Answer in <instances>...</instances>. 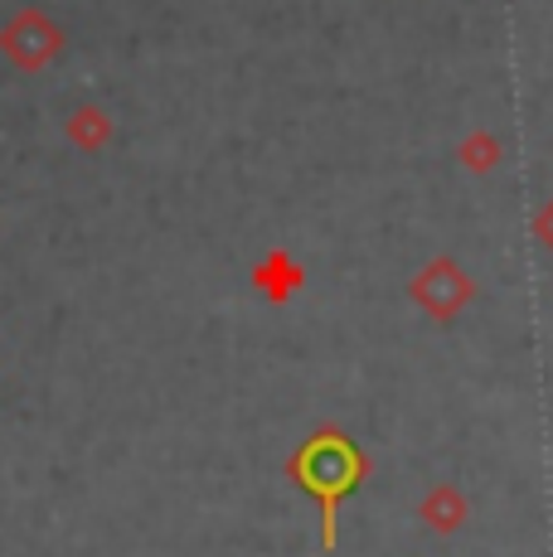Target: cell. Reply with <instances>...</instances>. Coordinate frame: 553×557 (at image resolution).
Instances as JSON below:
<instances>
[{"label": "cell", "mask_w": 553, "mask_h": 557, "mask_svg": "<svg viewBox=\"0 0 553 557\" xmlns=\"http://www.w3.org/2000/svg\"><path fill=\"white\" fill-rule=\"evenodd\" d=\"M534 238L544 243V248H553V199H549L544 209L534 213Z\"/></svg>", "instance_id": "ba28073f"}, {"label": "cell", "mask_w": 553, "mask_h": 557, "mask_svg": "<svg viewBox=\"0 0 553 557\" xmlns=\"http://www.w3.org/2000/svg\"><path fill=\"white\" fill-rule=\"evenodd\" d=\"M63 132H69L73 151H83V156H98V151H108V146H112L116 122H112L108 112H102L98 102H83V107H73V112H69V122H63Z\"/></svg>", "instance_id": "5b68a950"}, {"label": "cell", "mask_w": 553, "mask_h": 557, "mask_svg": "<svg viewBox=\"0 0 553 557\" xmlns=\"http://www.w3.org/2000/svg\"><path fill=\"white\" fill-rule=\"evenodd\" d=\"M408 296L422 315L456 320L466 306L476 301V282H471V272H462L456 257H432V262H422L418 276L408 282Z\"/></svg>", "instance_id": "3957f363"}, {"label": "cell", "mask_w": 553, "mask_h": 557, "mask_svg": "<svg viewBox=\"0 0 553 557\" xmlns=\"http://www.w3.org/2000/svg\"><path fill=\"white\" fill-rule=\"evenodd\" d=\"M500 156H505V146H500L495 132H471L462 146H456V160H462L471 175H491L500 165Z\"/></svg>", "instance_id": "52a82bcc"}, {"label": "cell", "mask_w": 553, "mask_h": 557, "mask_svg": "<svg viewBox=\"0 0 553 557\" xmlns=\"http://www.w3.org/2000/svg\"><path fill=\"white\" fill-rule=\"evenodd\" d=\"M374 460L359 451V442L340 426H316L292 456H286V480L316 499L321 509V548L335 553L340 543V499L355 495Z\"/></svg>", "instance_id": "6da1fadb"}, {"label": "cell", "mask_w": 553, "mask_h": 557, "mask_svg": "<svg viewBox=\"0 0 553 557\" xmlns=\"http://www.w3.org/2000/svg\"><path fill=\"white\" fill-rule=\"evenodd\" d=\"M63 49H69V39H63V29L39 5L15 10V15L0 25V53H5L20 73H45L49 63H59Z\"/></svg>", "instance_id": "7a4b0ae2"}, {"label": "cell", "mask_w": 553, "mask_h": 557, "mask_svg": "<svg viewBox=\"0 0 553 557\" xmlns=\"http://www.w3.org/2000/svg\"><path fill=\"white\" fill-rule=\"evenodd\" d=\"M418 519L428 523L432 533H456L466 519H471V505H466V495L456 485H432L428 495H422V505H418Z\"/></svg>", "instance_id": "8992f818"}, {"label": "cell", "mask_w": 553, "mask_h": 557, "mask_svg": "<svg viewBox=\"0 0 553 557\" xmlns=\"http://www.w3.org/2000/svg\"><path fill=\"white\" fill-rule=\"evenodd\" d=\"M248 282L268 306H292L296 296H302V286H306V267L296 262L292 248H268L258 262H253Z\"/></svg>", "instance_id": "277c9868"}]
</instances>
